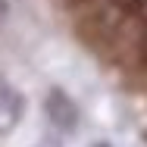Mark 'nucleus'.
<instances>
[{"mask_svg": "<svg viewBox=\"0 0 147 147\" xmlns=\"http://www.w3.org/2000/svg\"><path fill=\"white\" fill-rule=\"evenodd\" d=\"M44 113H47V122L57 128V131H75L78 128V107H75V100L66 94V91L59 88H50L47 91V97H44Z\"/></svg>", "mask_w": 147, "mask_h": 147, "instance_id": "obj_1", "label": "nucleus"}, {"mask_svg": "<svg viewBox=\"0 0 147 147\" xmlns=\"http://www.w3.org/2000/svg\"><path fill=\"white\" fill-rule=\"evenodd\" d=\"M94 147H110V144H94Z\"/></svg>", "mask_w": 147, "mask_h": 147, "instance_id": "obj_2", "label": "nucleus"}]
</instances>
